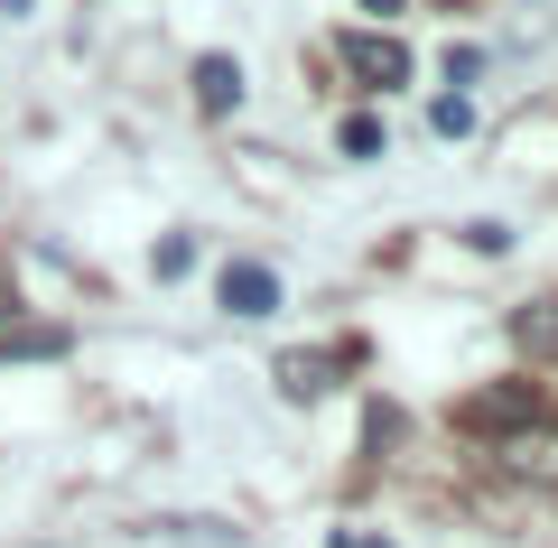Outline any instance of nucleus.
<instances>
[{
	"instance_id": "obj_1",
	"label": "nucleus",
	"mask_w": 558,
	"mask_h": 548,
	"mask_svg": "<svg viewBox=\"0 0 558 548\" xmlns=\"http://www.w3.org/2000/svg\"><path fill=\"white\" fill-rule=\"evenodd\" d=\"M521 418H539V391H531V381H502V391H475V400H465L457 428H465V437H502V428H521Z\"/></svg>"
},
{
	"instance_id": "obj_2",
	"label": "nucleus",
	"mask_w": 558,
	"mask_h": 548,
	"mask_svg": "<svg viewBox=\"0 0 558 548\" xmlns=\"http://www.w3.org/2000/svg\"><path fill=\"white\" fill-rule=\"evenodd\" d=\"M344 65H354V75L373 84V94L410 84V47H400V38H373V28H354V38H344Z\"/></svg>"
},
{
	"instance_id": "obj_3",
	"label": "nucleus",
	"mask_w": 558,
	"mask_h": 548,
	"mask_svg": "<svg viewBox=\"0 0 558 548\" xmlns=\"http://www.w3.org/2000/svg\"><path fill=\"white\" fill-rule=\"evenodd\" d=\"M223 307H233V316H279V270L233 260V270H223Z\"/></svg>"
},
{
	"instance_id": "obj_4",
	"label": "nucleus",
	"mask_w": 558,
	"mask_h": 548,
	"mask_svg": "<svg viewBox=\"0 0 558 548\" xmlns=\"http://www.w3.org/2000/svg\"><path fill=\"white\" fill-rule=\"evenodd\" d=\"M512 344L531 353V363H558V297H539V307L512 316Z\"/></svg>"
},
{
	"instance_id": "obj_5",
	"label": "nucleus",
	"mask_w": 558,
	"mask_h": 548,
	"mask_svg": "<svg viewBox=\"0 0 558 548\" xmlns=\"http://www.w3.org/2000/svg\"><path fill=\"white\" fill-rule=\"evenodd\" d=\"M196 102L205 112H233L242 102V65L233 57H196Z\"/></svg>"
},
{
	"instance_id": "obj_6",
	"label": "nucleus",
	"mask_w": 558,
	"mask_h": 548,
	"mask_svg": "<svg viewBox=\"0 0 558 548\" xmlns=\"http://www.w3.org/2000/svg\"><path fill=\"white\" fill-rule=\"evenodd\" d=\"M279 391H289V400H317L326 391V353H289V363H279Z\"/></svg>"
},
{
	"instance_id": "obj_7",
	"label": "nucleus",
	"mask_w": 558,
	"mask_h": 548,
	"mask_svg": "<svg viewBox=\"0 0 558 548\" xmlns=\"http://www.w3.org/2000/svg\"><path fill=\"white\" fill-rule=\"evenodd\" d=\"M428 131H438V139H465V131H475V102H465V94H438V102H428Z\"/></svg>"
},
{
	"instance_id": "obj_8",
	"label": "nucleus",
	"mask_w": 558,
	"mask_h": 548,
	"mask_svg": "<svg viewBox=\"0 0 558 548\" xmlns=\"http://www.w3.org/2000/svg\"><path fill=\"white\" fill-rule=\"evenodd\" d=\"M336 149H344V158H381V121H373V112H354V121L336 131Z\"/></svg>"
},
{
	"instance_id": "obj_9",
	"label": "nucleus",
	"mask_w": 558,
	"mask_h": 548,
	"mask_svg": "<svg viewBox=\"0 0 558 548\" xmlns=\"http://www.w3.org/2000/svg\"><path fill=\"white\" fill-rule=\"evenodd\" d=\"M186 260H196V242H186V233H168L159 252H149V270H159V279H186Z\"/></svg>"
},
{
	"instance_id": "obj_10",
	"label": "nucleus",
	"mask_w": 558,
	"mask_h": 548,
	"mask_svg": "<svg viewBox=\"0 0 558 548\" xmlns=\"http://www.w3.org/2000/svg\"><path fill=\"white\" fill-rule=\"evenodd\" d=\"M336 548H391L381 529H336Z\"/></svg>"
},
{
	"instance_id": "obj_11",
	"label": "nucleus",
	"mask_w": 558,
	"mask_h": 548,
	"mask_svg": "<svg viewBox=\"0 0 558 548\" xmlns=\"http://www.w3.org/2000/svg\"><path fill=\"white\" fill-rule=\"evenodd\" d=\"M363 10H373V20H391V10H400V0H363Z\"/></svg>"
}]
</instances>
